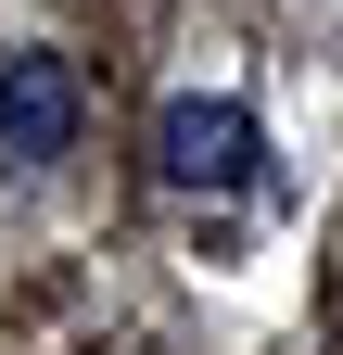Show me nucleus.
<instances>
[{"label":"nucleus","mask_w":343,"mask_h":355,"mask_svg":"<svg viewBox=\"0 0 343 355\" xmlns=\"http://www.w3.org/2000/svg\"><path fill=\"white\" fill-rule=\"evenodd\" d=\"M76 114H90V89H76L64 51H13V64H0V153H13V165L76 153Z\"/></svg>","instance_id":"f03ea898"},{"label":"nucleus","mask_w":343,"mask_h":355,"mask_svg":"<svg viewBox=\"0 0 343 355\" xmlns=\"http://www.w3.org/2000/svg\"><path fill=\"white\" fill-rule=\"evenodd\" d=\"M153 178L165 191H242V178H267V127L229 89H191V102L153 114Z\"/></svg>","instance_id":"f257e3e1"}]
</instances>
